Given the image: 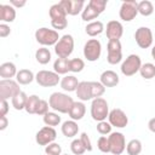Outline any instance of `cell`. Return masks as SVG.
I'll list each match as a JSON object with an SVG mask.
<instances>
[{
    "label": "cell",
    "instance_id": "obj_9",
    "mask_svg": "<svg viewBox=\"0 0 155 155\" xmlns=\"http://www.w3.org/2000/svg\"><path fill=\"white\" fill-rule=\"evenodd\" d=\"M107 61L109 64L115 65L122 61V46L120 40H109L107 45Z\"/></svg>",
    "mask_w": 155,
    "mask_h": 155
},
{
    "label": "cell",
    "instance_id": "obj_11",
    "mask_svg": "<svg viewBox=\"0 0 155 155\" xmlns=\"http://www.w3.org/2000/svg\"><path fill=\"white\" fill-rule=\"evenodd\" d=\"M109 145H110V153L113 155H120L126 149V139L124 133L121 132H111L108 136Z\"/></svg>",
    "mask_w": 155,
    "mask_h": 155
},
{
    "label": "cell",
    "instance_id": "obj_45",
    "mask_svg": "<svg viewBox=\"0 0 155 155\" xmlns=\"http://www.w3.org/2000/svg\"><path fill=\"white\" fill-rule=\"evenodd\" d=\"M80 140H81V143L84 144L86 151H92L93 147H92L91 139H90V137H88V134H87L86 132H82V133H81V136H80Z\"/></svg>",
    "mask_w": 155,
    "mask_h": 155
},
{
    "label": "cell",
    "instance_id": "obj_13",
    "mask_svg": "<svg viewBox=\"0 0 155 155\" xmlns=\"http://www.w3.org/2000/svg\"><path fill=\"white\" fill-rule=\"evenodd\" d=\"M136 44L140 48H148L153 45V31L148 27H139L134 33Z\"/></svg>",
    "mask_w": 155,
    "mask_h": 155
},
{
    "label": "cell",
    "instance_id": "obj_47",
    "mask_svg": "<svg viewBox=\"0 0 155 155\" xmlns=\"http://www.w3.org/2000/svg\"><path fill=\"white\" fill-rule=\"evenodd\" d=\"M8 110H10V107H8L7 101H1V104H0V116H6Z\"/></svg>",
    "mask_w": 155,
    "mask_h": 155
},
{
    "label": "cell",
    "instance_id": "obj_48",
    "mask_svg": "<svg viewBox=\"0 0 155 155\" xmlns=\"http://www.w3.org/2000/svg\"><path fill=\"white\" fill-rule=\"evenodd\" d=\"M25 4H27V1L25 0H10V5L11 6H13L15 8H17V7H23V6H25Z\"/></svg>",
    "mask_w": 155,
    "mask_h": 155
},
{
    "label": "cell",
    "instance_id": "obj_49",
    "mask_svg": "<svg viewBox=\"0 0 155 155\" xmlns=\"http://www.w3.org/2000/svg\"><path fill=\"white\" fill-rule=\"evenodd\" d=\"M8 126V120L6 116H0V131H4Z\"/></svg>",
    "mask_w": 155,
    "mask_h": 155
},
{
    "label": "cell",
    "instance_id": "obj_24",
    "mask_svg": "<svg viewBox=\"0 0 155 155\" xmlns=\"http://www.w3.org/2000/svg\"><path fill=\"white\" fill-rule=\"evenodd\" d=\"M104 24L101 22V21H93V22H90L86 27H85V31L88 36L93 38V36H97L99 34H102L104 31Z\"/></svg>",
    "mask_w": 155,
    "mask_h": 155
},
{
    "label": "cell",
    "instance_id": "obj_40",
    "mask_svg": "<svg viewBox=\"0 0 155 155\" xmlns=\"http://www.w3.org/2000/svg\"><path fill=\"white\" fill-rule=\"evenodd\" d=\"M111 125L109 124V121L107 122L105 120L104 121H99L97 124V132L102 136H107V134H110L111 133Z\"/></svg>",
    "mask_w": 155,
    "mask_h": 155
},
{
    "label": "cell",
    "instance_id": "obj_46",
    "mask_svg": "<svg viewBox=\"0 0 155 155\" xmlns=\"http://www.w3.org/2000/svg\"><path fill=\"white\" fill-rule=\"evenodd\" d=\"M10 34H11L10 25H7L6 23H1L0 24V38H6Z\"/></svg>",
    "mask_w": 155,
    "mask_h": 155
},
{
    "label": "cell",
    "instance_id": "obj_14",
    "mask_svg": "<svg viewBox=\"0 0 155 155\" xmlns=\"http://www.w3.org/2000/svg\"><path fill=\"white\" fill-rule=\"evenodd\" d=\"M108 120H109V124L116 128H124L128 124V117H127L126 113L119 108H115L109 111Z\"/></svg>",
    "mask_w": 155,
    "mask_h": 155
},
{
    "label": "cell",
    "instance_id": "obj_27",
    "mask_svg": "<svg viewBox=\"0 0 155 155\" xmlns=\"http://www.w3.org/2000/svg\"><path fill=\"white\" fill-rule=\"evenodd\" d=\"M28 97L25 92L21 91L18 94H16L12 99H11V103H12V107L16 109V110H22V109H25V104H27V101H28Z\"/></svg>",
    "mask_w": 155,
    "mask_h": 155
},
{
    "label": "cell",
    "instance_id": "obj_12",
    "mask_svg": "<svg viewBox=\"0 0 155 155\" xmlns=\"http://www.w3.org/2000/svg\"><path fill=\"white\" fill-rule=\"evenodd\" d=\"M57 138V132L53 127L51 126H44L42 128H40L36 134H35V140L39 145H48L51 143H53Z\"/></svg>",
    "mask_w": 155,
    "mask_h": 155
},
{
    "label": "cell",
    "instance_id": "obj_50",
    "mask_svg": "<svg viewBox=\"0 0 155 155\" xmlns=\"http://www.w3.org/2000/svg\"><path fill=\"white\" fill-rule=\"evenodd\" d=\"M148 128H149L150 132L155 133V117H153V119L149 120V122H148Z\"/></svg>",
    "mask_w": 155,
    "mask_h": 155
},
{
    "label": "cell",
    "instance_id": "obj_4",
    "mask_svg": "<svg viewBox=\"0 0 155 155\" xmlns=\"http://www.w3.org/2000/svg\"><path fill=\"white\" fill-rule=\"evenodd\" d=\"M74 51V38L70 34L61 36L58 42L54 45V52L58 58H68Z\"/></svg>",
    "mask_w": 155,
    "mask_h": 155
},
{
    "label": "cell",
    "instance_id": "obj_23",
    "mask_svg": "<svg viewBox=\"0 0 155 155\" xmlns=\"http://www.w3.org/2000/svg\"><path fill=\"white\" fill-rule=\"evenodd\" d=\"M59 84L65 92H75L79 86V81L74 75H65L64 78H62Z\"/></svg>",
    "mask_w": 155,
    "mask_h": 155
},
{
    "label": "cell",
    "instance_id": "obj_3",
    "mask_svg": "<svg viewBox=\"0 0 155 155\" xmlns=\"http://www.w3.org/2000/svg\"><path fill=\"white\" fill-rule=\"evenodd\" d=\"M91 116L97 122L104 121L109 116V105H108V102L104 98L99 97V98L92 99V103H91Z\"/></svg>",
    "mask_w": 155,
    "mask_h": 155
},
{
    "label": "cell",
    "instance_id": "obj_21",
    "mask_svg": "<svg viewBox=\"0 0 155 155\" xmlns=\"http://www.w3.org/2000/svg\"><path fill=\"white\" fill-rule=\"evenodd\" d=\"M61 131L63 133L64 137L67 138H73L78 134L79 132V126H78V122L74 121V120H67L62 124L61 126Z\"/></svg>",
    "mask_w": 155,
    "mask_h": 155
},
{
    "label": "cell",
    "instance_id": "obj_1",
    "mask_svg": "<svg viewBox=\"0 0 155 155\" xmlns=\"http://www.w3.org/2000/svg\"><path fill=\"white\" fill-rule=\"evenodd\" d=\"M50 108H52L54 111H58L61 114H68L70 108L74 104L73 98L63 92H53L48 98Z\"/></svg>",
    "mask_w": 155,
    "mask_h": 155
},
{
    "label": "cell",
    "instance_id": "obj_41",
    "mask_svg": "<svg viewBox=\"0 0 155 155\" xmlns=\"http://www.w3.org/2000/svg\"><path fill=\"white\" fill-rule=\"evenodd\" d=\"M45 154L46 155H62V147L58 143H51L45 147Z\"/></svg>",
    "mask_w": 155,
    "mask_h": 155
},
{
    "label": "cell",
    "instance_id": "obj_20",
    "mask_svg": "<svg viewBox=\"0 0 155 155\" xmlns=\"http://www.w3.org/2000/svg\"><path fill=\"white\" fill-rule=\"evenodd\" d=\"M85 113H86V107H85L84 102L78 101V102H74V104H73V107L70 108L68 115L70 116L71 120L79 121V120H81V119L85 116Z\"/></svg>",
    "mask_w": 155,
    "mask_h": 155
},
{
    "label": "cell",
    "instance_id": "obj_32",
    "mask_svg": "<svg viewBox=\"0 0 155 155\" xmlns=\"http://www.w3.org/2000/svg\"><path fill=\"white\" fill-rule=\"evenodd\" d=\"M40 101H41V98H39V96H36V94L29 96L24 110L28 114H36V109H38V105H39Z\"/></svg>",
    "mask_w": 155,
    "mask_h": 155
},
{
    "label": "cell",
    "instance_id": "obj_19",
    "mask_svg": "<svg viewBox=\"0 0 155 155\" xmlns=\"http://www.w3.org/2000/svg\"><path fill=\"white\" fill-rule=\"evenodd\" d=\"M16 18V8L11 5H0V21L4 23H11Z\"/></svg>",
    "mask_w": 155,
    "mask_h": 155
},
{
    "label": "cell",
    "instance_id": "obj_2",
    "mask_svg": "<svg viewBox=\"0 0 155 155\" xmlns=\"http://www.w3.org/2000/svg\"><path fill=\"white\" fill-rule=\"evenodd\" d=\"M59 39H61V36L58 35V31L54 29H48L46 27H42V28L36 29V31H35V40L42 47L54 46Z\"/></svg>",
    "mask_w": 155,
    "mask_h": 155
},
{
    "label": "cell",
    "instance_id": "obj_33",
    "mask_svg": "<svg viewBox=\"0 0 155 155\" xmlns=\"http://www.w3.org/2000/svg\"><path fill=\"white\" fill-rule=\"evenodd\" d=\"M142 142L139 139H131L126 144V151L128 155H139L142 153Z\"/></svg>",
    "mask_w": 155,
    "mask_h": 155
},
{
    "label": "cell",
    "instance_id": "obj_7",
    "mask_svg": "<svg viewBox=\"0 0 155 155\" xmlns=\"http://www.w3.org/2000/svg\"><path fill=\"white\" fill-rule=\"evenodd\" d=\"M21 92L19 84L12 79L10 80H0V98L1 101H7L8 98H13L16 94Z\"/></svg>",
    "mask_w": 155,
    "mask_h": 155
},
{
    "label": "cell",
    "instance_id": "obj_35",
    "mask_svg": "<svg viewBox=\"0 0 155 155\" xmlns=\"http://www.w3.org/2000/svg\"><path fill=\"white\" fill-rule=\"evenodd\" d=\"M91 82V94H92V99L94 98H99L104 94L105 92V87L101 84V81H90Z\"/></svg>",
    "mask_w": 155,
    "mask_h": 155
},
{
    "label": "cell",
    "instance_id": "obj_16",
    "mask_svg": "<svg viewBox=\"0 0 155 155\" xmlns=\"http://www.w3.org/2000/svg\"><path fill=\"white\" fill-rule=\"evenodd\" d=\"M105 34L109 40H120L124 34V27L119 21H109L107 23Z\"/></svg>",
    "mask_w": 155,
    "mask_h": 155
},
{
    "label": "cell",
    "instance_id": "obj_25",
    "mask_svg": "<svg viewBox=\"0 0 155 155\" xmlns=\"http://www.w3.org/2000/svg\"><path fill=\"white\" fill-rule=\"evenodd\" d=\"M33 80H35V75L29 69H21L16 75V81L19 85H29L33 82Z\"/></svg>",
    "mask_w": 155,
    "mask_h": 155
},
{
    "label": "cell",
    "instance_id": "obj_8",
    "mask_svg": "<svg viewBox=\"0 0 155 155\" xmlns=\"http://www.w3.org/2000/svg\"><path fill=\"white\" fill-rule=\"evenodd\" d=\"M35 81L42 87H53L61 82V78L57 73L51 70H40L35 75Z\"/></svg>",
    "mask_w": 155,
    "mask_h": 155
},
{
    "label": "cell",
    "instance_id": "obj_42",
    "mask_svg": "<svg viewBox=\"0 0 155 155\" xmlns=\"http://www.w3.org/2000/svg\"><path fill=\"white\" fill-rule=\"evenodd\" d=\"M97 148L102 153H110V145H109V139L105 136H101L97 142Z\"/></svg>",
    "mask_w": 155,
    "mask_h": 155
},
{
    "label": "cell",
    "instance_id": "obj_5",
    "mask_svg": "<svg viewBox=\"0 0 155 155\" xmlns=\"http://www.w3.org/2000/svg\"><path fill=\"white\" fill-rule=\"evenodd\" d=\"M142 67V59L138 54H130L126 57V59L121 63V73L125 76H133L134 74L139 73V69Z\"/></svg>",
    "mask_w": 155,
    "mask_h": 155
},
{
    "label": "cell",
    "instance_id": "obj_28",
    "mask_svg": "<svg viewBox=\"0 0 155 155\" xmlns=\"http://www.w3.org/2000/svg\"><path fill=\"white\" fill-rule=\"evenodd\" d=\"M48 15H50V18L51 21L53 19H63V18H67V12L64 11V8L57 2L54 5H52L48 10Z\"/></svg>",
    "mask_w": 155,
    "mask_h": 155
},
{
    "label": "cell",
    "instance_id": "obj_43",
    "mask_svg": "<svg viewBox=\"0 0 155 155\" xmlns=\"http://www.w3.org/2000/svg\"><path fill=\"white\" fill-rule=\"evenodd\" d=\"M51 25L54 30H63L67 28L68 25V21L67 18H63V19H53L51 21Z\"/></svg>",
    "mask_w": 155,
    "mask_h": 155
},
{
    "label": "cell",
    "instance_id": "obj_6",
    "mask_svg": "<svg viewBox=\"0 0 155 155\" xmlns=\"http://www.w3.org/2000/svg\"><path fill=\"white\" fill-rule=\"evenodd\" d=\"M102 54V44L98 39H90L84 45V57L88 62H96Z\"/></svg>",
    "mask_w": 155,
    "mask_h": 155
},
{
    "label": "cell",
    "instance_id": "obj_17",
    "mask_svg": "<svg viewBox=\"0 0 155 155\" xmlns=\"http://www.w3.org/2000/svg\"><path fill=\"white\" fill-rule=\"evenodd\" d=\"M119 81V75L114 70H104L101 74V84L104 87H115Z\"/></svg>",
    "mask_w": 155,
    "mask_h": 155
},
{
    "label": "cell",
    "instance_id": "obj_44",
    "mask_svg": "<svg viewBox=\"0 0 155 155\" xmlns=\"http://www.w3.org/2000/svg\"><path fill=\"white\" fill-rule=\"evenodd\" d=\"M48 108H50L48 102L45 101V99H41L39 105H38V109H36V115H42L44 116L45 114L48 113Z\"/></svg>",
    "mask_w": 155,
    "mask_h": 155
},
{
    "label": "cell",
    "instance_id": "obj_51",
    "mask_svg": "<svg viewBox=\"0 0 155 155\" xmlns=\"http://www.w3.org/2000/svg\"><path fill=\"white\" fill-rule=\"evenodd\" d=\"M151 57H153V59L155 61V45H154L153 48H151Z\"/></svg>",
    "mask_w": 155,
    "mask_h": 155
},
{
    "label": "cell",
    "instance_id": "obj_31",
    "mask_svg": "<svg viewBox=\"0 0 155 155\" xmlns=\"http://www.w3.org/2000/svg\"><path fill=\"white\" fill-rule=\"evenodd\" d=\"M154 12V5L151 1L149 0H143V1H139L138 2V13L144 16V17H148L150 15H153Z\"/></svg>",
    "mask_w": 155,
    "mask_h": 155
},
{
    "label": "cell",
    "instance_id": "obj_30",
    "mask_svg": "<svg viewBox=\"0 0 155 155\" xmlns=\"http://www.w3.org/2000/svg\"><path fill=\"white\" fill-rule=\"evenodd\" d=\"M139 74L145 80H150V79L155 78V64H153V63L142 64V67L139 69Z\"/></svg>",
    "mask_w": 155,
    "mask_h": 155
},
{
    "label": "cell",
    "instance_id": "obj_36",
    "mask_svg": "<svg viewBox=\"0 0 155 155\" xmlns=\"http://www.w3.org/2000/svg\"><path fill=\"white\" fill-rule=\"evenodd\" d=\"M98 16H99V13H98L97 11H94V10H93L91 6H88V5H86L85 8H84V11L81 12V18H82V21H85V22H93V19H96Z\"/></svg>",
    "mask_w": 155,
    "mask_h": 155
},
{
    "label": "cell",
    "instance_id": "obj_22",
    "mask_svg": "<svg viewBox=\"0 0 155 155\" xmlns=\"http://www.w3.org/2000/svg\"><path fill=\"white\" fill-rule=\"evenodd\" d=\"M17 68L15 65V63L12 62H5L0 65V78L4 80H10L13 76L17 75Z\"/></svg>",
    "mask_w": 155,
    "mask_h": 155
},
{
    "label": "cell",
    "instance_id": "obj_18",
    "mask_svg": "<svg viewBox=\"0 0 155 155\" xmlns=\"http://www.w3.org/2000/svg\"><path fill=\"white\" fill-rule=\"evenodd\" d=\"M76 97L81 101V102H86L92 99V94H91V82L90 81H80L79 86L75 91Z\"/></svg>",
    "mask_w": 155,
    "mask_h": 155
},
{
    "label": "cell",
    "instance_id": "obj_38",
    "mask_svg": "<svg viewBox=\"0 0 155 155\" xmlns=\"http://www.w3.org/2000/svg\"><path fill=\"white\" fill-rule=\"evenodd\" d=\"M70 150H71V153H73L74 155H82V154L86 151V149H85L84 144L81 143L80 138H79V139H74V140L70 143Z\"/></svg>",
    "mask_w": 155,
    "mask_h": 155
},
{
    "label": "cell",
    "instance_id": "obj_29",
    "mask_svg": "<svg viewBox=\"0 0 155 155\" xmlns=\"http://www.w3.org/2000/svg\"><path fill=\"white\" fill-rule=\"evenodd\" d=\"M51 52H50V50L47 48V47H40V48H38L36 50V52H35V59H36V62L38 63H40V64H47L50 61H51Z\"/></svg>",
    "mask_w": 155,
    "mask_h": 155
},
{
    "label": "cell",
    "instance_id": "obj_26",
    "mask_svg": "<svg viewBox=\"0 0 155 155\" xmlns=\"http://www.w3.org/2000/svg\"><path fill=\"white\" fill-rule=\"evenodd\" d=\"M53 71L58 75H64L69 71V59L68 58H57L53 63Z\"/></svg>",
    "mask_w": 155,
    "mask_h": 155
},
{
    "label": "cell",
    "instance_id": "obj_39",
    "mask_svg": "<svg viewBox=\"0 0 155 155\" xmlns=\"http://www.w3.org/2000/svg\"><path fill=\"white\" fill-rule=\"evenodd\" d=\"M107 0H90L88 1V6H91L94 11H97L99 15L105 10V6H107Z\"/></svg>",
    "mask_w": 155,
    "mask_h": 155
},
{
    "label": "cell",
    "instance_id": "obj_10",
    "mask_svg": "<svg viewBox=\"0 0 155 155\" xmlns=\"http://www.w3.org/2000/svg\"><path fill=\"white\" fill-rule=\"evenodd\" d=\"M138 15V2L136 0H126L121 4L119 16L124 22H131Z\"/></svg>",
    "mask_w": 155,
    "mask_h": 155
},
{
    "label": "cell",
    "instance_id": "obj_52",
    "mask_svg": "<svg viewBox=\"0 0 155 155\" xmlns=\"http://www.w3.org/2000/svg\"><path fill=\"white\" fill-rule=\"evenodd\" d=\"M63 155H68V154H63Z\"/></svg>",
    "mask_w": 155,
    "mask_h": 155
},
{
    "label": "cell",
    "instance_id": "obj_37",
    "mask_svg": "<svg viewBox=\"0 0 155 155\" xmlns=\"http://www.w3.org/2000/svg\"><path fill=\"white\" fill-rule=\"evenodd\" d=\"M85 68V62L81 58H73L69 59V71L71 73H80Z\"/></svg>",
    "mask_w": 155,
    "mask_h": 155
},
{
    "label": "cell",
    "instance_id": "obj_15",
    "mask_svg": "<svg viewBox=\"0 0 155 155\" xmlns=\"http://www.w3.org/2000/svg\"><path fill=\"white\" fill-rule=\"evenodd\" d=\"M58 4L64 8L67 15L69 16H76L80 12H82L85 8L84 0H62Z\"/></svg>",
    "mask_w": 155,
    "mask_h": 155
},
{
    "label": "cell",
    "instance_id": "obj_34",
    "mask_svg": "<svg viewBox=\"0 0 155 155\" xmlns=\"http://www.w3.org/2000/svg\"><path fill=\"white\" fill-rule=\"evenodd\" d=\"M42 120L46 126H51V127L58 126L61 124V116L54 111H48L47 114H45Z\"/></svg>",
    "mask_w": 155,
    "mask_h": 155
}]
</instances>
